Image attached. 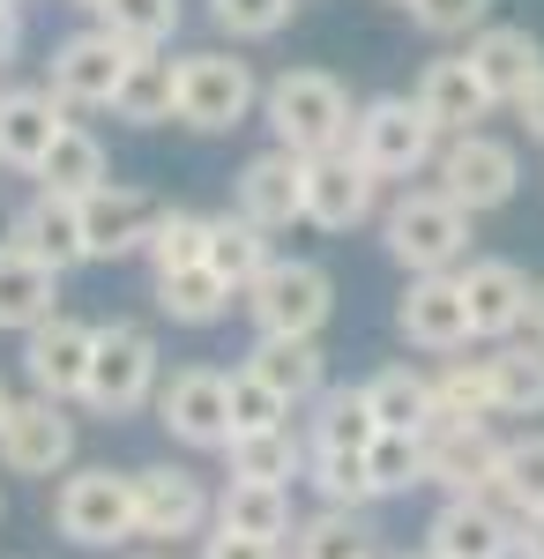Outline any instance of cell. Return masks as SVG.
Segmentation results:
<instances>
[{
  "mask_svg": "<svg viewBox=\"0 0 544 559\" xmlns=\"http://www.w3.org/2000/svg\"><path fill=\"white\" fill-rule=\"evenodd\" d=\"M0 508H8V500H0Z\"/></svg>",
  "mask_w": 544,
  "mask_h": 559,
  "instance_id": "obj_56",
  "label": "cell"
},
{
  "mask_svg": "<svg viewBox=\"0 0 544 559\" xmlns=\"http://www.w3.org/2000/svg\"><path fill=\"white\" fill-rule=\"evenodd\" d=\"M411 97H418V112L440 134H477L485 120H493V90L477 83L470 60H425V75H418Z\"/></svg>",
  "mask_w": 544,
  "mask_h": 559,
  "instance_id": "obj_24",
  "label": "cell"
},
{
  "mask_svg": "<svg viewBox=\"0 0 544 559\" xmlns=\"http://www.w3.org/2000/svg\"><path fill=\"white\" fill-rule=\"evenodd\" d=\"M247 313L261 336H321L335 313V276L321 261H269L261 284L247 292Z\"/></svg>",
  "mask_w": 544,
  "mask_h": 559,
  "instance_id": "obj_8",
  "label": "cell"
},
{
  "mask_svg": "<svg viewBox=\"0 0 544 559\" xmlns=\"http://www.w3.org/2000/svg\"><path fill=\"white\" fill-rule=\"evenodd\" d=\"M515 120H522V134H530V142H537V150H544V75H537V83H530V97L515 105Z\"/></svg>",
  "mask_w": 544,
  "mask_h": 559,
  "instance_id": "obj_47",
  "label": "cell"
},
{
  "mask_svg": "<svg viewBox=\"0 0 544 559\" xmlns=\"http://www.w3.org/2000/svg\"><path fill=\"white\" fill-rule=\"evenodd\" d=\"M8 411H15V395H8V381H0V426H8Z\"/></svg>",
  "mask_w": 544,
  "mask_h": 559,
  "instance_id": "obj_51",
  "label": "cell"
},
{
  "mask_svg": "<svg viewBox=\"0 0 544 559\" xmlns=\"http://www.w3.org/2000/svg\"><path fill=\"white\" fill-rule=\"evenodd\" d=\"M411 23L425 38H477L493 23V0H411Z\"/></svg>",
  "mask_w": 544,
  "mask_h": 559,
  "instance_id": "obj_45",
  "label": "cell"
},
{
  "mask_svg": "<svg viewBox=\"0 0 544 559\" xmlns=\"http://www.w3.org/2000/svg\"><path fill=\"white\" fill-rule=\"evenodd\" d=\"M462 299H470V329H477V344H507V336H522V321H530V276L515 269V261L485 254V261H462L456 269Z\"/></svg>",
  "mask_w": 544,
  "mask_h": 559,
  "instance_id": "obj_19",
  "label": "cell"
},
{
  "mask_svg": "<svg viewBox=\"0 0 544 559\" xmlns=\"http://www.w3.org/2000/svg\"><path fill=\"white\" fill-rule=\"evenodd\" d=\"M15 45H23V0H0V68L15 60Z\"/></svg>",
  "mask_w": 544,
  "mask_h": 559,
  "instance_id": "obj_48",
  "label": "cell"
},
{
  "mask_svg": "<svg viewBox=\"0 0 544 559\" xmlns=\"http://www.w3.org/2000/svg\"><path fill=\"white\" fill-rule=\"evenodd\" d=\"M380 440V418L374 403H366V388H321L314 395V440L306 448H321V455H366Z\"/></svg>",
  "mask_w": 544,
  "mask_h": 559,
  "instance_id": "obj_33",
  "label": "cell"
},
{
  "mask_svg": "<svg viewBox=\"0 0 544 559\" xmlns=\"http://www.w3.org/2000/svg\"><path fill=\"white\" fill-rule=\"evenodd\" d=\"M366 471H374V492L388 500V492H411V485H425V448L418 432H380L374 448H366Z\"/></svg>",
  "mask_w": 544,
  "mask_h": 559,
  "instance_id": "obj_42",
  "label": "cell"
},
{
  "mask_svg": "<svg viewBox=\"0 0 544 559\" xmlns=\"http://www.w3.org/2000/svg\"><path fill=\"white\" fill-rule=\"evenodd\" d=\"M247 366L261 373V381L276 388L284 403H314L321 388H329V358H321V336H253Z\"/></svg>",
  "mask_w": 544,
  "mask_h": 559,
  "instance_id": "obj_26",
  "label": "cell"
},
{
  "mask_svg": "<svg viewBox=\"0 0 544 559\" xmlns=\"http://www.w3.org/2000/svg\"><path fill=\"white\" fill-rule=\"evenodd\" d=\"M8 247H23V254H38L45 269H83L90 261V239H83V202H68V194H31L23 210L8 216Z\"/></svg>",
  "mask_w": 544,
  "mask_h": 559,
  "instance_id": "obj_21",
  "label": "cell"
},
{
  "mask_svg": "<svg viewBox=\"0 0 544 559\" xmlns=\"http://www.w3.org/2000/svg\"><path fill=\"white\" fill-rule=\"evenodd\" d=\"M179 0H105L97 8V23L113 31L120 45H134V52H150V45H172L179 38Z\"/></svg>",
  "mask_w": 544,
  "mask_h": 559,
  "instance_id": "obj_39",
  "label": "cell"
},
{
  "mask_svg": "<svg viewBox=\"0 0 544 559\" xmlns=\"http://www.w3.org/2000/svg\"><path fill=\"white\" fill-rule=\"evenodd\" d=\"M157 426L179 448H224L232 440V373L216 366H179L157 388Z\"/></svg>",
  "mask_w": 544,
  "mask_h": 559,
  "instance_id": "obj_14",
  "label": "cell"
},
{
  "mask_svg": "<svg viewBox=\"0 0 544 559\" xmlns=\"http://www.w3.org/2000/svg\"><path fill=\"white\" fill-rule=\"evenodd\" d=\"M485 373H493V403H500V418H544V344L507 336V344L485 350Z\"/></svg>",
  "mask_w": 544,
  "mask_h": 559,
  "instance_id": "obj_32",
  "label": "cell"
},
{
  "mask_svg": "<svg viewBox=\"0 0 544 559\" xmlns=\"http://www.w3.org/2000/svg\"><path fill=\"white\" fill-rule=\"evenodd\" d=\"M165 388V358H157V336L142 321H105L97 329V358H90L83 403L97 418H134L142 403H157Z\"/></svg>",
  "mask_w": 544,
  "mask_h": 559,
  "instance_id": "obj_4",
  "label": "cell"
},
{
  "mask_svg": "<svg viewBox=\"0 0 544 559\" xmlns=\"http://www.w3.org/2000/svg\"><path fill=\"white\" fill-rule=\"evenodd\" d=\"M194 261H210V216H202V210H165L157 239H150V276H165V269H194Z\"/></svg>",
  "mask_w": 544,
  "mask_h": 559,
  "instance_id": "obj_40",
  "label": "cell"
},
{
  "mask_svg": "<svg viewBox=\"0 0 544 559\" xmlns=\"http://www.w3.org/2000/svg\"><path fill=\"white\" fill-rule=\"evenodd\" d=\"M522 329H530V344H544V284L530 292V321H522Z\"/></svg>",
  "mask_w": 544,
  "mask_h": 559,
  "instance_id": "obj_50",
  "label": "cell"
},
{
  "mask_svg": "<svg viewBox=\"0 0 544 559\" xmlns=\"http://www.w3.org/2000/svg\"><path fill=\"white\" fill-rule=\"evenodd\" d=\"M68 128V105L52 90H0V173H31L38 179L45 150Z\"/></svg>",
  "mask_w": 544,
  "mask_h": 559,
  "instance_id": "obj_22",
  "label": "cell"
},
{
  "mask_svg": "<svg viewBox=\"0 0 544 559\" xmlns=\"http://www.w3.org/2000/svg\"><path fill=\"white\" fill-rule=\"evenodd\" d=\"M380 247L388 261H403L411 276H456L470 261V210L448 202L440 187H403L380 210Z\"/></svg>",
  "mask_w": 544,
  "mask_h": 559,
  "instance_id": "obj_2",
  "label": "cell"
},
{
  "mask_svg": "<svg viewBox=\"0 0 544 559\" xmlns=\"http://www.w3.org/2000/svg\"><path fill=\"white\" fill-rule=\"evenodd\" d=\"M127 485H134V537H150V545L210 537L216 492L194 471H179V463H142V471H127Z\"/></svg>",
  "mask_w": 544,
  "mask_h": 559,
  "instance_id": "obj_9",
  "label": "cell"
},
{
  "mask_svg": "<svg viewBox=\"0 0 544 559\" xmlns=\"http://www.w3.org/2000/svg\"><path fill=\"white\" fill-rule=\"evenodd\" d=\"M366 216H380V179L366 173L351 150L306 157V224H321V231H358Z\"/></svg>",
  "mask_w": 544,
  "mask_h": 559,
  "instance_id": "obj_18",
  "label": "cell"
},
{
  "mask_svg": "<svg viewBox=\"0 0 544 559\" xmlns=\"http://www.w3.org/2000/svg\"><path fill=\"white\" fill-rule=\"evenodd\" d=\"M75 463V418L52 395H15L8 426H0V471L8 477H68Z\"/></svg>",
  "mask_w": 544,
  "mask_h": 559,
  "instance_id": "obj_12",
  "label": "cell"
},
{
  "mask_svg": "<svg viewBox=\"0 0 544 559\" xmlns=\"http://www.w3.org/2000/svg\"><path fill=\"white\" fill-rule=\"evenodd\" d=\"M224 463H232V477H253V485H292V477H306L314 448L292 426H269V432H232Z\"/></svg>",
  "mask_w": 544,
  "mask_h": 559,
  "instance_id": "obj_31",
  "label": "cell"
},
{
  "mask_svg": "<svg viewBox=\"0 0 544 559\" xmlns=\"http://www.w3.org/2000/svg\"><path fill=\"white\" fill-rule=\"evenodd\" d=\"M194 559H292L284 545H269V537H239V530H216L210 522V537H202V552Z\"/></svg>",
  "mask_w": 544,
  "mask_h": 559,
  "instance_id": "obj_46",
  "label": "cell"
},
{
  "mask_svg": "<svg viewBox=\"0 0 544 559\" xmlns=\"http://www.w3.org/2000/svg\"><path fill=\"white\" fill-rule=\"evenodd\" d=\"M52 530H60L68 545H83V552L127 545V537H134V485H127V471H105V463L68 471L60 492H52Z\"/></svg>",
  "mask_w": 544,
  "mask_h": 559,
  "instance_id": "obj_5",
  "label": "cell"
},
{
  "mask_svg": "<svg viewBox=\"0 0 544 559\" xmlns=\"http://www.w3.org/2000/svg\"><path fill=\"white\" fill-rule=\"evenodd\" d=\"M366 403H374L380 432H425V426H433V373L380 366L374 381H366Z\"/></svg>",
  "mask_w": 544,
  "mask_h": 559,
  "instance_id": "obj_36",
  "label": "cell"
},
{
  "mask_svg": "<svg viewBox=\"0 0 544 559\" xmlns=\"http://www.w3.org/2000/svg\"><path fill=\"white\" fill-rule=\"evenodd\" d=\"M261 112V83L239 52H179V128L232 134Z\"/></svg>",
  "mask_w": 544,
  "mask_h": 559,
  "instance_id": "obj_6",
  "label": "cell"
},
{
  "mask_svg": "<svg viewBox=\"0 0 544 559\" xmlns=\"http://www.w3.org/2000/svg\"><path fill=\"white\" fill-rule=\"evenodd\" d=\"M134 559H172V552H134Z\"/></svg>",
  "mask_w": 544,
  "mask_h": 559,
  "instance_id": "obj_53",
  "label": "cell"
},
{
  "mask_svg": "<svg viewBox=\"0 0 544 559\" xmlns=\"http://www.w3.org/2000/svg\"><path fill=\"white\" fill-rule=\"evenodd\" d=\"M172 202L142 194V187H97L83 202V239H90V261H127V254H150L157 224H165Z\"/></svg>",
  "mask_w": 544,
  "mask_h": 559,
  "instance_id": "obj_16",
  "label": "cell"
},
{
  "mask_svg": "<svg viewBox=\"0 0 544 559\" xmlns=\"http://www.w3.org/2000/svg\"><path fill=\"white\" fill-rule=\"evenodd\" d=\"M134 60V45H120L105 23L97 31H75V38L52 45V68H45V90L68 105V112H113L120 97V75Z\"/></svg>",
  "mask_w": 544,
  "mask_h": 559,
  "instance_id": "obj_11",
  "label": "cell"
},
{
  "mask_svg": "<svg viewBox=\"0 0 544 559\" xmlns=\"http://www.w3.org/2000/svg\"><path fill=\"white\" fill-rule=\"evenodd\" d=\"M292 485H253V477H224L216 492V530H239V537H269L284 545L292 537Z\"/></svg>",
  "mask_w": 544,
  "mask_h": 559,
  "instance_id": "obj_30",
  "label": "cell"
},
{
  "mask_svg": "<svg viewBox=\"0 0 544 559\" xmlns=\"http://www.w3.org/2000/svg\"><path fill=\"white\" fill-rule=\"evenodd\" d=\"M522 559H544V515L522 522Z\"/></svg>",
  "mask_w": 544,
  "mask_h": 559,
  "instance_id": "obj_49",
  "label": "cell"
},
{
  "mask_svg": "<svg viewBox=\"0 0 544 559\" xmlns=\"http://www.w3.org/2000/svg\"><path fill=\"white\" fill-rule=\"evenodd\" d=\"M52 313H60V269H45L38 254H23V247L0 239V329L31 336Z\"/></svg>",
  "mask_w": 544,
  "mask_h": 559,
  "instance_id": "obj_25",
  "label": "cell"
},
{
  "mask_svg": "<svg viewBox=\"0 0 544 559\" xmlns=\"http://www.w3.org/2000/svg\"><path fill=\"white\" fill-rule=\"evenodd\" d=\"M269 426H292V403L261 381L253 366L232 373V432H269Z\"/></svg>",
  "mask_w": 544,
  "mask_h": 559,
  "instance_id": "obj_44",
  "label": "cell"
},
{
  "mask_svg": "<svg viewBox=\"0 0 544 559\" xmlns=\"http://www.w3.org/2000/svg\"><path fill=\"white\" fill-rule=\"evenodd\" d=\"M493 492H500L522 522L544 515V432H522V440H507V448H500V477H493Z\"/></svg>",
  "mask_w": 544,
  "mask_h": 559,
  "instance_id": "obj_37",
  "label": "cell"
},
{
  "mask_svg": "<svg viewBox=\"0 0 544 559\" xmlns=\"http://www.w3.org/2000/svg\"><path fill=\"white\" fill-rule=\"evenodd\" d=\"M411 559H433V552H411Z\"/></svg>",
  "mask_w": 544,
  "mask_h": 559,
  "instance_id": "obj_54",
  "label": "cell"
},
{
  "mask_svg": "<svg viewBox=\"0 0 544 559\" xmlns=\"http://www.w3.org/2000/svg\"><path fill=\"white\" fill-rule=\"evenodd\" d=\"M75 8H90V15H97V8H105V0H75Z\"/></svg>",
  "mask_w": 544,
  "mask_h": 559,
  "instance_id": "obj_52",
  "label": "cell"
},
{
  "mask_svg": "<svg viewBox=\"0 0 544 559\" xmlns=\"http://www.w3.org/2000/svg\"><path fill=\"white\" fill-rule=\"evenodd\" d=\"M269 261H276V254H269V231H261V224H247L239 210L210 216V269L239 292V299L261 284V269H269Z\"/></svg>",
  "mask_w": 544,
  "mask_h": 559,
  "instance_id": "obj_35",
  "label": "cell"
},
{
  "mask_svg": "<svg viewBox=\"0 0 544 559\" xmlns=\"http://www.w3.org/2000/svg\"><path fill=\"white\" fill-rule=\"evenodd\" d=\"M395 8H411V0H395Z\"/></svg>",
  "mask_w": 544,
  "mask_h": 559,
  "instance_id": "obj_55",
  "label": "cell"
},
{
  "mask_svg": "<svg viewBox=\"0 0 544 559\" xmlns=\"http://www.w3.org/2000/svg\"><path fill=\"white\" fill-rule=\"evenodd\" d=\"M232 202H239V216L261 224V231L306 224V157H292V150H261V157H247L239 179H232Z\"/></svg>",
  "mask_w": 544,
  "mask_h": 559,
  "instance_id": "obj_20",
  "label": "cell"
},
{
  "mask_svg": "<svg viewBox=\"0 0 544 559\" xmlns=\"http://www.w3.org/2000/svg\"><path fill=\"white\" fill-rule=\"evenodd\" d=\"M440 142H448V134L418 112V97H366V105H358V120H351V157H358L380 187H388V179L433 173Z\"/></svg>",
  "mask_w": 544,
  "mask_h": 559,
  "instance_id": "obj_3",
  "label": "cell"
},
{
  "mask_svg": "<svg viewBox=\"0 0 544 559\" xmlns=\"http://www.w3.org/2000/svg\"><path fill=\"white\" fill-rule=\"evenodd\" d=\"M232 299H239V292L216 276L210 261H194V269H165V276H157V313L179 321V329H210V321H224Z\"/></svg>",
  "mask_w": 544,
  "mask_h": 559,
  "instance_id": "obj_34",
  "label": "cell"
},
{
  "mask_svg": "<svg viewBox=\"0 0 544 559\" xmlns=\"http://www.w3.org/2000/svg\"><path fill=\"white\" fill-rule=\"evenodd\" d=\"M38 187H45V194H68V202H90L97 187H113V157H105V142L68 120V128H60V142L45 150Z\"/></svg>",
  "mask_w": 544,
  "mask_h": 559,
  "instance_id": "obj_29",
  "label": "cell"
},
{
  "mask_svg": "<svg viewBox=\"0 0 544 559\" xmlns=\"http://www.w3.org/2000/svg\"><path fill=\"white\" fill-rule=\"evenodd\" d=\"M433 418H500L485 358H448V366L433 373Z\"/></svg>",
  "mask_w": 544,
  "mask_h": 559,
  "instance_id": "obj_38",
  "label": "cell"
},
{
  "mask_svg": "<svg viewBox=\"0 0 544 559\" xmlns=\"http://www.w3.org/2000/svg\"><path fill=\"white\" fill-rule=\"evenodd\" d=\"M113 112H120L127 128H165V120H179V60H172L165 45H150V52L127 60Z\"/></svg>",
  "mask_w": 544,
  "mask_h": 559,
  "instance_id": "obj_27",
  "label": "cell"
},
{
  "mask_svg": "<svg viewBox=\"0 0 544 559\" xmlns=\"http://www.w3.org/2000/svg\"><path fill=\"white\" fill-rule=\"evenodd\" d=\"M470 68H477V83L493 90V105H522L530 97V83L544 75V45L522 31V23H485L477 38H470V52H462Z\"/></svg>",
  "mask_w": 544,
  "mask_h": 559,
  "instance_id": "obj_23",
  "label": "cell"
},
{
  "mask_svg": "<svg viewBox=\"0 0 544 559\" xmlns=\"http://www.w3.org/2000/svg\"><path fill=\"white\" fill-rule=\"evenodd\" d=\"M210 15H216V31H224L232 45H261L298 15V0H210Z\"/></svg>",
  "mask_w": 544,
  "mask_h": 559,
  "instance_id": "obj_43",
  "label": "cell"
},
{
  "mask_svg": "<svg viewBox=\"0 0 544 559\" xmlns=\"http://www.w3.org/2000/svg\"><path fill=\"white\" fill-rule=\"evenodd\" d=\"M395 336L418 344V350H433V358H456L462 344H477L470 299H462L456 276H411V292L395 299Z\"/></svg>",
  "mask_w": 544,
  "mask_h": 559,
  "instance_id": "obj_17",
  "label": "cell"
},
{
  "mask_svg": "<svg viewBox=\"0 0 544 559\" xmlns=\"http://www.w3.org/2000/svg\"><path fill=\"white\" fill-rule=\"evenodd\" d=\"M284 552L292 559H380V530L366 508H321V515L292 522Z\"/></svg>",
  "mask_w": 544,
  "mask_h": 559,
  "instance_id": "obj_28",
  "label": "cell"
},
{
  "mask_svg": "<svg viewBox=\"0 0 544 559\" xmlns=\"http://www.w3.org/2000/svg\"><path fill=\"white\" fill-rule=\"evenodd\" d=\"M433 187H440L448 202H462L470 216L507 210L515 187H522V157H515V142H500V134H485V128L448 134L440 157H433Z\"/></svg>",
  "mask_w": 544,
  "mask_h": 559,
  "instance_id": "obj_7",
  "label": "cell"
},
{
  "mask_svg": "<svg viewBox=\"0 0 544 559\" xmlns=\"http://www.w3.org/2000/svg\"><path fill=\"white\" fill-rule=\"evenodd\" d=\"M433 559H522V515L500 492H448L425 530Z\"/></svg>",
  "mask_w": 544,
  "mask_h": 559,
  "instance_id": "obj_10",
  "label": "cell"
},
{
  "mask_svg": "<svg viewBox=\"0 0 544 559\" xmlns=\"http://www.w3.org/2000/svg\"><path fill=\"white\" fill-rule=\"evenodd\" d=\"M90 358H97V321H75V313H52L23 336V373L52 403H83Z\"/></svg>",
  "mask_w": 544,
  "mask_h": 559,
  "instance_id": "obj_15",
  "label": "cell"
},
{
  "mask_svg": "<svg viewBox=\"0 0 544 559\" xmlns=\"http://www.w3.org/2000/svg\"><path fill=\"white\" fill-rule=\"evenodd\" d=\"M425 448V485H440V492H493V477H500V432L493 418H433L418 432Z\"/></svg>",
  "mask_w": 544,
  "mask_h": 559,
  "instance_id": "obj_13",
  "label": "cell"
},
{
  "mask_svg": "<svg viewBox=\"0 0 544 559\" xmlns=\"http://www.w3.org/2000/svg\"><path fill=\"white\" fill-rule=\"evenodd\" d=\"M261 120L276 134V150L292 157H329V150H351V90L335 83L329 68H284L276 83H261Z\"/></svg>",
  "mask_w": 544,
  "mask_h": 559,
  "instance_id": "obj_1",
  "label": "cell"
},
{
  "mask_svg": "<svg viewBox=\"0 0 544 559\" xmlns=\"http://www.w3.org/2000/svg\"><path fill=\"white\" fill-rule=\"evenodd\" d=\"M306 477H314V492L329 500V508H374V471H366V455H321L314 448V463H306Z\"/></svg>",
  "mask_w": 544,
  "mask_h": 559,
  "instance_id": "obj_41",
  "label": "cell"
}]
</instances>
